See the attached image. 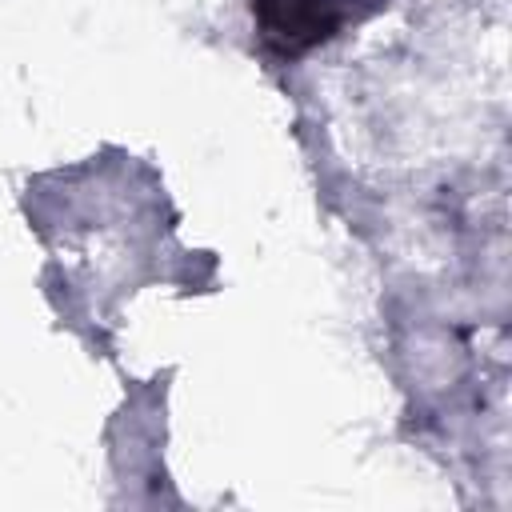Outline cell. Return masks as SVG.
Here are the masks:
<instances>
[{
  "instance_id": "cell-1",
  "label": "cell",
  "mask_w": 512,
  "mask_h": 512,
  "mask_svg": "<svg viewBox=\"0 0 512 512\" xmlns=\"http://www.w3.org/2000/svg\"><path fill=\"white\" fill-rule=\"evenodd\" d=\"M384 4L388 0H252V20L268 48L296 56L368 20Z\"/></svg>"
}]
</instances>
